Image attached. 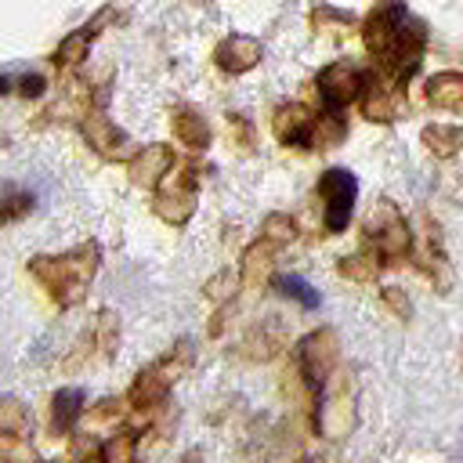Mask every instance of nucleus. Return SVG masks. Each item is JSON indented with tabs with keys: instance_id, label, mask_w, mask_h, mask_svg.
<instances>
[{
	"instance_id": "obj_1",
	"label": "nucleus",
	"mask_w": 463,
	"mask_h": 463,
	"mask_svg": "<svg viewBox=\"0 0 463 463\" xmlns=\"http://www.w3.org/2000/svg\"><path fill=\"white\" fill-rule=\"evenodd\" d=\"M326 192H329V199L336 203V213H329V224H344L347 221V210H351V199H354V177L347 174V170H333L329 177H326ZM329 203V206H333Z\"/></svg>"
},
{
	"instance_id": "obj_2",
	"label": "nucleus",
	"mask_w": 463,
	"mask_h": 463,
	"mask_svg": "<svg viewBox=\"0 0 463 463\" xmlns=\"http://www.w3.org/2000/svg\"><path fill=\"white\" fill-rule=\"evenodd\" d=\"M228 47H242V40H228ZM221 61H224L228 69H235V61H228V51H221ZM250 61H257V47H253V43L239 54V69H242V65H250Z\"/></svg>"
},
{
	"instance_id": "obj_3",
	"label": "nucleus",
	"mask_w": 463,
	"mask_h": 463,
	"mask_svg": "<svg viewBox=\"0 0 463 463\" xmlns=\"http://www.w3.org/2000/svg\"><path fill=\"white\" fill-rule=\"evenodd\" d=\"M282 286H286L293 297H300V300H307V304H318V297H315V293H307L311 286H304L300 279H282Z\"/></svg>"
}]
</instances>
